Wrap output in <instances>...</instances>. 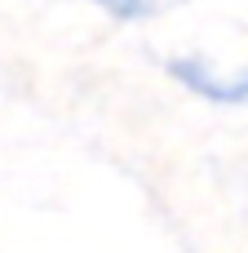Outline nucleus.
Listing matches in <instances>:
<instances>
[{"label": "nucleus", "instance_id": "1", "mask_svg": "<svg viewBox=\"0 0 248 253\" xmlns=\"http://www.w3.org/2000/svg\"><path fill=\"white\" fill-rule=\"evenodd\" d=\"M164 71L204 102H217V107L248 102V67H226L204 53H173V58H164Z\"/></svg>", "mask_w": 248, "mask_h": 253}, {"label": "nucleus", "instance_id": "2", "mask_svg": "<svg viewBox=\"0 0 248 253\" xmlns=\"http://www.w3.org/2000/svg\"><path fill=\"white\" fill-rule=\"evenodd\" d=\"M98 4L120 22H142V18H160L164 9H173L182 0H98Z\"/></svg>", "mask_w": 248, "mask_h": 253}]
</instances>
